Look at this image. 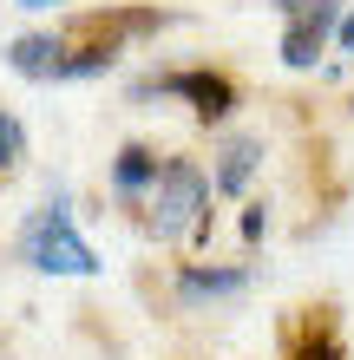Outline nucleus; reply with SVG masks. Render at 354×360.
I'll return each instance as SVG.
<instances>
[{
	"label": "nucleus",
	"instance_id": "nucleus-5",
	"mask_svg": "<svg viewBox=\"0 0 354 360\" xmlns=\"http://www.w3.org/2000/svg\"><path fill=\"white\" fill-rule=\"evenodd\" d=\"M66 39H53V33H27V39H13L7 46V66L20 79H66Z\"/></svg>",
	"mask_w": 354,
	"mask_h": 360
},
{
	"label": "nucleus",
	"instance_id": "nucleus-9",
	"mask_svg": "<svg viewBox=\"0 0 354 360\" xmlns=\"http://www.w3.org/2000/svg\"><path fill=\"white\" fill-rule=\"evenodd\" d=\"M20 158H27V131H20L13 112H0V171H7V164H20Z\"/></svg>",
	"mask_w": 354,
	"mask_h": 360
},
{
	"label": "nucleus",
	"instance_id": "nucleus-2",
	"mask_svg": "<svg viewBox=\"0 0 354 360\" xmlns=\"http://www.w3.org/2000/svg\"><path fill=\"white\" fill-rule=\"evenodd\" d=\"M20 256H27L39 275H99V249L72 229L66 203H46V210L27 223V236H20Z\"/></svg>",
	"mask_w": 354,
	"mask_h": 360
},
{
	"label": "nucleus",
	"instance_id": "nucleus-1",
	"mask_svg": "<svg viewBox=\"0 0 354 360\" xmlns=\"http://www.w3.org/2000/svg\"><path fill=\"white\" fill-rule=\"evenodd\" d=\"M210 177L197 171L191 158H164V171L151 184V229L164 243H184V236H197L203 217H210Z\"/></svg>",
	"mask_w": 354,
	"mask_h": 360
},
{
	"label": "nucleus",
	"instance_id": "nucleus-4",
	"mask_svg": "<svg viewBox=\"0 0 354 360\" xmlns=\"http://www.w3.org/2000/svg\"><path fill=\"white\" fill-rule=\"evenodd\" d=\"M144 92H158V98H184L197 118H230V105H236V86L223 72H210V66H191V72H164V79H144L138 86V98Z\"/></svg>",
	"mask_w": 354,
	"mask_h": 360
},
{
	"label": "nucleus",
	"instance_id": "nucleus-8",
	"mask_svg": "<svg viewBox=\"0 0 354 360\" xmlns=\"http://www.w3.org/2000/svg\"><path fill=\"white\" fill-rule=\"evenodd\" d=\"M158 171H164V164L144 151V144H125V151H118V164H112V190H118V197H151Z\"/></svg>",
	"mask_w": 354,
	"mask_h": 360
},
{
	"label": "nucleus",
	"instance_id": "nucleus-10",
	"mask_svg": "<svg viewBox=\"0 0 354 360\" xmlns=\"http://www.w3.org/2000/svg\"><path fill=\"white\" fill-rule=\"evenodd\" d=\"M335 53L354 59V13H341V27H335Z\"/></svg>",
	"mask_w": 354,
	"mask_h": 360
},
{
	"label": "nucleus",
	"instance_id": "nucleus-7",
	"mask_svg": "<svg viewBox=\"0 0 354 360\" xmlns=\"http://www.w3.org/2000/svg\"><path fill=\"white\" fill-rule=\"evenodd\" d=\"M249 275L243 269H184L177 275V302L197 308V302H217V295H243Z\"/></svg>",
	"mask_w": 354,
	"mask_h": 360
},
{
	"label": "nucleus",
	"instance_id": "nucleus-3",
	"mask_svg": "<svg viewBox=\"0 0 354 360\" xmlns=\"http://www.w3.org/2000/svg\"><path fill=\"white\" fill-rule=\"evenodd\" d=\"M282 13V66L308 72L328 46V33L341 27V0H269Z\"/></svg>",
	"mask_w": 354,
	"mask_h": 360
},
{
	"label": "nucleus",
	"instance_id": "nucleus-11",
	"mask_svg": "<svg viewBox=\"0 0 354 360\" xmlns=\"http://www.w3.org/2000/svg\"><path fill=\"white\" fill-rule=\"evenodd\" d=\"M13 7H27V13H46V7H66V0H13Z\"/></svg>",
	"mask_w": 354,
	"mask_h": 360
},
{
	"label": "nucleus",
	"instance_id": "nucleus-6",
	"mask_svg": "<svg viewBox=\"0 0 354 360\" xmlns=\"http://www.w3.org/2000/svg\"><path fill=\"white\" fill-rule=\"evenodd\" d=\"M256 164H263V138H230L217 151V171H210V184L223 190V197H236V190L256 177Z\"/></svg>",
	"mask_w": 354,
	"mask_h": 360
}]
</instances>
